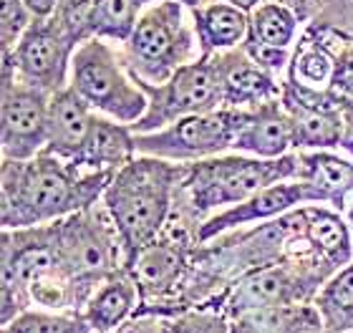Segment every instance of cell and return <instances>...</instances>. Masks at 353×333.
Instances as JSON below:
<instances>
[{"label": "cell", "mask_w": 353, "mask_h": 333, "mask_svg": "<svg viewBox=\"0 0 353 333\" xmlns=\"http://www.w3.org/2000/svg\"><path fill=\"white\" fill-rule=\"evenodd\" d=\"M117 172H86L41 152L33 159H3L0 222L3 230L36 228L63 220L101 202Z\"/></svg>", "instance_id": "1"}, {"label": "cell", "mask_w": 353, "mask_h": 333, "mask_svg": "<svg viewBox=\"0 0 353 333\" xmlns=\"http://www.w3.org/2000/svg\"><path fill=\"white\" fill-rule=\"evenodd\" d=\"M298 167H301L298 152H290L278 159L228 152L199 162H187L176 187L172 215L199 230L202 222L222 210L235 208L272 185L298 179Z\"/></svg>", "instance_id": "2"}, {"label": "cell", "mask_w": 353, "mask_h": 333, "mask_svg": "<svg viewBox=\"0 0 353 333\" xmlns=\"http://www.w3.org/2000/svg\"><path fill=\"white\" fill-rule=\"evenodd\" d=\"M184 174L182 162L159 157L137 154L132 162L119 167L111 177L101 202L124 243L126 265L134 255L162 235L174 212L176 187ZM124 265V268H126Z\"/></svg>", "instance_id": "3"}, {"label": "cell", "mask_w": 353, "mask_h": 333, "mask_svg": "<svg viewBox=\"0 0 353 333\" xmlns=\"http://www.w3.org/2000/svg\"><path fill=\"white\" fill-rule=\"evenodd\" d=\"M119 51L137 81L164 83L182 66L199 59L197 30L190 8H184L179 0H154Z\"/></svg>", "instance_id": "4"}, {"label": "cell", "mask_w": 353, "mask_h": 333, "mask_svg": "<svg viewBox=\"0 0 353 333\" xmlns=\"http://www.w3.org/2000/svg\"><path fill=\"white\" fill-rule=\"evenodd\" d=\"M197 248V230L172 215L162 235L134 255L126 270L139 288L137 313H184Z\"/></svg>", "instance_id": "5"}, {"label": "cell", "mask_w": 353, "mask_h": 333, "mask_svg": "<svg viewBox=\"0 0 353 333\" xmlns=\"http://www.w3.org/2000/svg\"><path fill=\"white\" fill-rule=\"evenodd\" d=\"M68 86L96 114L117 119L121 124L132 126L147 114V94L129 74L121 51L114 48L111 41L86 38L76 48Z\"/></svg>", "instance_id": "6"}, {"label": "cell", "mask_w": 353, "mask_h": 333, "mask_svg": "<svg viewBox=\"0 0 353 333\" xmlns=\"http://www.w3.org/2000/svg\"><path fill=\"white\" fill-rule=\"evenodd\" d=\"M0 263V323L6 326L30 308L28 288L33 283L46 275L66 273L56 243V225L3 230Z\"/></svg>", "instance_id": "7"}, {"label": "cell", "mask_w": 353, "mask_h": 333, "mask_svg": "<svg viewBox=\"0 0 353 333\" xmlns=\"http://www.w3.org/2000/svg\"><path fill=\"white\" fill-rule=\"evenodd\" d=\"M56 243L68 275L99 285L106 275L126 270L124 243L103 202L56 220Z\"/></svg>", "instance_id": "8"}, {"label": "cell", "mask_w": 353, "mask_h": 333, "mask_svg": "<svg viewBox=\"0 0 353 333\" xmlns=\"http://www.w3.org/2000/svg\"><path fill=\"white\" fill-rule=\"evenodd\" d=\"M250 119V109H217L192 114L159 132L137 134V152L170 162H199L228 154Z\"/></svg>", "instance_id": "9"}, {"label": "cell", "mask_w": 353, "mask_h": 333, "mask_svg": "<svg viewBox=\"0 0 353 333\" xmlns=\"http://www.w3.org/2000/svg\"><path fill=\"white\" fill-rule=\"evenodd\" d=\"M149 99L147 114L132 124L134 134L159 132L192 114L222 109L220 71L212 56H199L187 66H182L164 83L137 81Z\"/></svg>", "instance_id": "10"}, {"label": "cell", "mask_w": 353, "mask_h": 333, "mask_svg": "<svg viewBox=\"0 0 353 333\" xmlns=\"http://www.w3.org/2000/svg\"><path fill=\"white\" fill-rule=\"evenodd\" d=\"M79 48L56 18L33 21L10 53L15 66V81L56 94L71 83V61Z\"/></svg>", "instance_id": "11"}, {"label": "cell", "mask_w": 353, "mask_h": 333, "mask_svg": "<svg viewBox=\"0 0 353 333\" xmlns=\"http://www.w3.org/2000/svg\"><path fill=\"white\" fill-rule=\"evenodd\" d=\"M321 283L303 273L293 263H270V265L255 268L250 273L240 275L230 285L222 316L235 319L245 311L255 308H270V305H293V303H313Z\"/></svg>", "instance_id": "12"}, {"label": "cell", "mask_w": 353, "mask_h": 333, "mask_svg": "<svg viewBox=\"0 0 353 333\" xmlns=\"http://www.w3.org/2000/svg\"><path fill=\"white\" fill-rule=\"evenodd\" d=\"M51 94L23 81H3L0 104V149L3 159H33L48 141Z\"/></svg>", "instance_id": "13"}, {"label": "cell", "mask_w": 353, "mask_h": 333, "mask_svg": "<svg viewBox=\"0 0 353 333\" xmlns=\"http://www.w3.org/2000/svg\"><path fill=\"white\" fill-rule=\"evenodd\" d=\"M308 190L301 179H290V182H280V185H272L263 192L252 194L250 200L240 202L235 208H228L212 215L210 220H205L199 225L197 237L199 243H207L212 237L228 232V230L237 228H248V225H258V222L275 220V217L285 215L290 210L301 208V205H308Z\"/></svg>", "instance_id": "14"}, {"label": "cell", "mask_w": 353, "mask_h": 333, "mask_svg": "<svg viewBox=\"0 0 353 333\" xmlns=\"http://www.w3.org/2000/svg\"><path fill=\"white\" fill-rule=\"evenodd\" d=\"M220 71L222 109H255L283 94V79L265 71L240 48L212 56Z\"/></svg>", "instance_id": "15"}, {"label": "cell", "mask_w": 353, "mask_h": 333, "mask_svg": "<svg viewBox=\"0 0 353 333\" xmlns=\"http://www.w3.org/2000/svg\"><path fill=\"white\" fill-rule=\"evenodd\" d=\"M301 167L298 179L308 190L310 202L331 205L333 210L343 212L348 197L353 194V159L341 157L331 149H310L298 152Z\"/></svg>", "instance_id": "16"}, {"label": "cell", "mask_w": 353, "mask_h": 333, "mask_svg": "<svg viewBox=\"0 0 353 333\" xmlns=\"http://www.w3.org/2000/svg\"><path fill=\"white\" fill-rule=\"evenodd\" d=\"M230 152L237 154L263 157V159H278L293 149V119L285 111L280 99H272L268 104L250 109V119L243 126V132L235 137V144Z\"/></svg>", "instance_id": "17"}, {"label": "cell", "mask_w": 353, "mask_h": 333, "mask_svg": "<svg viewBox=\"0 0 353 333\" xmlns=\"http://www.w3.org/2000/svg\"><path fill=\"white\" fill-rule=\"evenodd\" d=\"M137 154V134L132 126L96 114L81 152L71 162L86 172H117Z\"/></svg>", "instance_id": "18"}, {"label": "cell", "mask_w": 353, "mask_h": 333, "mask_svg": "<svg viewBox=\"0 0 353 333\" xmlns=\"http://www.w3.org/2000/svg\"><path fill=\"white\" fill-rule=\"evenodd\" d=\"M94 117L96 111L71 86L51 94V106H48V141H46L43 152L71 162L81 152Z\"/></svg>", "instance_id": "19"}, {"label": "cell", "mask_w": 353, "mask_h": 333, "mask_svg": "<svg viewBox=\"0 0 353 333\" xmlns=\"http://www.w3.org/2000/svg\"><path fill=\"white\" fill-rule=\"evenodd\" d=\"M192 23L197 30L199 56H214L222 51L240 48L248 38L250 13L222 0H210L205 6L192 8Z\"/></svg>", "instance_id": "20"}, {"label": "cell", "mask_w": 353, "mask_h": 333, "mask_svg": "<svg viewBox=\"0 0 353 333\" xmlns=\"http://www.w3.org/2000/svg\"><path fill=\"white\" fill-rule=\"evenodd\" d=\"M139 308V288L129 270L106 275L83 305V319L94 333H111L132 319Z\"/></svg>", "instance_id": "21"}, {"label": "cell", "mask_w": 353, "mask_h": 333, "mask_svg": "<svg viewBox=\"0 0 353 333\" xmlns=\"http://www.w3.org/2000/svg\"><path fill=\"white\" fill-rule=\"evenodd\" d=\"M323 328L316 303L270 305L230 319V333H310Z\"/></svg>", "instance_id": "22"}, {"label": "cell", "mask_w": 353, "mask_h": 333, "mask_svg": "<svg viewBox=\"0 0 353 333\" xmlns=\"http://www.w3.org/2000/svg\"><path fill=\"white\" fill-rule=\"evenodd\" d=\"M348 99V97H346ZM343 99V101H346ZM285 111L293 119V149L295 152H310V149H339L341 139V106L336 109H313V106H303L298 101H288L280 99Z\"/></svg>", "instance_id": "23"}, {"label": "cell", "mask_w": 353, "mask_h": 333, "mask_svg": "<svg viewBox=\"0 0 353 333\" xmlns=\"http://www.w3.org/2000/svg\"><path fill=\"white\" fill-rule=\"evenodd\" d=\"M154 0H94L86 18V38H101L124 46L132 38L141 13Z\"/></svg>", "instance_id": "24"}, {"label": "cell", "mask_w": 353, "mask_h": 333, "mask_svg": "<svg viewBox=\"0 0 353 333\" xmlns=\"http://www.w3.org/2000/svg\"><path fill=\"white\" fill-rule=\"evenodd\" d=\"M323 328L331 333L353 331V263L341 268L339 273L328 278L313 298Z\"/></svg>", "instance_id": "25"}, {"label": "cell", "mask_w": 353, "mask_h": 333, "mask_svg": "<svg viewBox=\"0 0 353 333\" xmlns=\"http://www.w3.org/2000/svg\"><path fill=\"white\" fill-rule=\"evenodd\" d=\"M301 28V21L285 6H280L275 0H263L250 13V26H248L245 41L275 46V48H295Z\"/></svg>", "instance_id": "26"}, {"label": "cell", "mask_w": 353, "mask_h": 333, "mask_svg": "<svg viewBox=\"0 0 353 333\" xmlns=\"http://www.w3.org/2000/svg\"><path fill=\"white\" fill-rule=\"evenodd\" d=\"M3 333H94L83 313L28 308L3 326Z\"/></svg>", "instance_id": "27"}, {"label": "cell", "mask_w": 353, "mask_h": 333, "mask_svg": "<svg viewBox=\"0 0 353 333\" xmlns=\"http://www.w3.org/2000/svg\"><path fill=\"white\" fill-rule=\"evenodd\" d=\"M162 333H230V321L217 311L162 313Z\"/></svg>", "instance_id": "28"}, {"label": "cell", "mask_w": 353, "mask_h": 333, "mask_svg": "<svg viewBox=\"0 0 353 333\" xmlns=\"http://www.w3.org/2000/svg\"><path fill=\"white\" fill-rule=\"evenodd\" d=\"M33 21L36 18L30 15V10L23 6L21 0H3V6H0V41H3V51H13Z\"/></svg>", "instance_id": "29"}, {"label": "cell", "mask_w": 353, "mask_h": 333, "mask_svg": "<svg viewBox=\"0 0 353 333\" xmlns=\"http://www.w3.org/2000/svg\"><path fill=\"white\" fill-rule=\"evenodd\" d=\"M91 6L94 0H59V10L53 15L79 46L86 41V18Z\"/></svg>", "instance_id": "30"}, {"label": "cell", "mask_w": 353, "mask_h": 333, "mask_svg": "<svg viewBox=\"0 0 353 333\" xmlns=\"http://www.w3.org/2000/svg\"><path fill=\"white\" fill-rule=\"evenodd\" d=\"M333 91L341 97L353 99V43H348L336 59L333 68Z\"/></svg>", "instance_id": "31"}, {"label": "cell", "mask_w": 353, "mask_h": 333, "mask_svg": "<svg viewBox=\"0 0 353 333\" xmlns=\"http://www.w3.org/2000/svg\"><path fill=\"white\" fill-rule=\"evenodd\" d=\"M275 3L285 6L288 10L301 21V26H305V23H310L313 18L321 15V10L325 8L328 0H275Z\"/></svg>", "instance_id": "32"}, {"label": "cell", "mask_w": 353, "mask_h": 333, "mask_svg": "<svg viewBox=\"0 0 353 333\" xmlns=\"http://www.w3.org/2000/svg\"><path fill=\"white\" fill-rule=\"evenodd\" d=\"M341 117H343V126H341L339 149L353 159V99H346V101H343V106H341Z\"/></svg>", "instance_id": "33"}, {"label": "cell", "mask_w": 353, "mask_h": 333, "mask_svg": "<svg viewBox=\"0 0 353 333\" xmlns=\"http://www.w3.org/2000/svg\"><path fill=\"white\" fill-rule=\"evenodd\" d=\"M23 6L28 8L30 15L36 21H43V18H53L56 10H59V0H21Z\"/></svg>", "instance_id": "34"}, {"label": "cell", "mask_w": 353, "mask_h": 333, "mask_svg": "<svg viewBox=\"0 0 353 333\" xmlns=\"http://www.w3.org/2000/svg\"><path fill=\"white\" fill-rule=\"evenodd\" d=\"M222 3H232V6L243 8L245 13H252V10H255V8H258L263 0H222Z\"/></svg>", "instance_id": "35"}, {"label": "cell", "mask_w": 353, "mask_h": 333, "mask_svg": "<svg viewBox=\"0 0 353 333\" xmlns=\"http://www.w3.org/2000/svg\"><path fill=\"white\" fill-rule=\"evenodd\" d=\"M343 217H346L348 228H351V235H353V194L348 197V205H346V210H343Z\"/></svg>", "instance_id": "36"}, {"label": "cell", "mask_w": 353, "mask_h": 333, "mask_svg": "<svg viewBox=\"0 0 353 333\" xmlns=\"http://www.w3.org/2000/svg\"><path fill=\"white\" fill-rule=\"evenodd\" d=\"M179 3H182L184 8H199V6H205V3H210V0H179Z\"/></svg>", "instance_id": "37"}, {"label": "cell", "mask_w": 353, "mask_h": 333, "mask_svg": "<svg viewBox=\"0 0 353 333\" xmlns=\"http://www.w3.org/2000/svg\"><path fill=\"white\" fill-rule=\"evenodd\" d=\"M310 333H331V331H325V328H318V331H310Z\"/></svg>", "instance_id": "38"}, {"label": "cell", "mask_w": 353, "mask_h": 333, "mask_svg": "<svg viewBox=\"0 0 353 333\" xmlns=\"http://www.w3.org/2000/svg\"><path fill=\"white\" fill-rule=\"evenodd\" d=\"M351 333H353V331H351Z\"/></svg>", "instance_id": "39"}]
</instances>
